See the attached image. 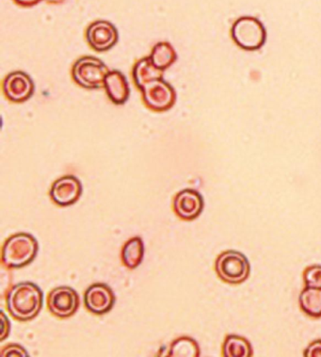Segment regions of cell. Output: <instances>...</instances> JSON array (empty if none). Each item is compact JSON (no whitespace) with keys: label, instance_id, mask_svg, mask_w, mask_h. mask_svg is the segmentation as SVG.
Instances as JSON below:
<instances>
[{"label":"cell","instance_id":"9","mask_svg":"<svg viewBox=\"0 0 321 357\" xmlns=\"http://www.w3.org/2000/svg\"><path fill=\"white\" fill-rule=\"evenodd\" d=\"M205 202L197 190L185 189L176 195L173 201V211L184 221H194L202 214Z\"/></svg>","mask_w":321,"mask_h":357},{"label":"cell","instance_id":"11","mask_svg":"<svg viewBox=\"0 0 321 357\" xmlns=\"http://www.w3.org/2000/svg\"><path fill=\"white\" fill-rule=\"evenodd\" d=\"M86 37L93 50L104 52L116 45L119 34L111 22L101 20L91 24L87 29Z\"/></svg>","mask_w":321,"mask_h":357},{"label":"cell","instance_id":"6","mask_svg":"<svg viewBox=\"0 0 321 357\" xmlns=\"http://www.w3.org/2000/svg\"><path fill=\"white\" fill-rule=\"evenodd\" d=\"M109 69L102 61L93 57L79 59L74 64L75 82L85 89H98L104 86Z\"/></svg>","mask_w":321,"mask_h":357},{"label":"cell","instance_id":"18","mask_svg":"<svg viewBox=\"0 0 321 357\" xmlns=\"http://www.w3.org/2000/svg\"><path fill=\"white\" fill-rule=\"evenodd\" d=\"M199 356V345L194 338L188 337H182L175 340L168 351V356L170 357H198Z\"/></svg>","mask_w":321,"mask_h":357},{"label":"cell","instance_id":"5","mask_svg":"<svg viewBox=\"0 0 321 357\" xmlns=\"http://www.w3.org/2000/svg\"><path fill=\"white\" fill-rule=\"evenodd\" d=\"M215 270L219 278L226 283L242 284L250 275L251 264L245 255L230 250L219 255Z\"/></svg>","mask_w":321,"mask_h":357},{"label":"cell","instance_id":"12","mask_svg":"<svg viewBox=\"0 0 321 357\" xmlns=\"http://www.w3.org/2000/svg\"><path fill=\"white\" fill-rule=\"evenodd\" d=\"M4 95L9 100L20 103L31 98L34 93V83L29 75L23 72H13L4 79Z\"/></svg>","mask_w":321,"mask_h":357},{"label":"cell","instance_id":"14","mask_svg":"<svg viewBox=\"0 0 321 357\" xmlns=\"http://www.w3.org/2000/svg\"><path fill=\"white\" fill-rule=\"evenodd\" d=\"M144 257V244L143 238L135 237L130 238L123 246L121 259L123 264L128 269L133 270L143 262Z\"/></svg>","mask_w":321,"mask_h":357},{"label":"cell","instance_id":"10","mask_svg":"<svg viewBox=\"0 0 321 357\" xmlns=\"http://www.w3.org/2000/svg\"><path fill=\"white\" fill-rule=\"evenodd\" d=\"M82 184L77 177L65 176L53 183L50 197L57 206H69L76 204L82 195Z\"/></svg>","mask_w":321,"mask_h":357},{"label":"cell","instance_id":"15","mask_svg":"<svg viewBox=\"0 0 321 357\" xmlns=\"http://www.w3.org/2000/svg\"><path fill=\"white\" fill-rule=\"evenodd\" d=\"M299 305L306 315L313 318H320L321 289L306 287L299 295Z\"/></svg>","mask_w":321,"mask_h":357},{"label":"cell","instance_id":"4","mask_svg":"<svg viewBox=\"0 0 321 357\" xmlns=\"http://www.w3.org/2000/svg\"><path fill=\"white\" fill-rule=\"evenodd\" d=\"M233 41L246 51L260 50L267 41V31L263 23L253 16H242L235 21L231 28Z\"/></svg>","mask_w":321,"mask_h":357},{"label":"cell","instance_id":"1","mask_svg":"<svg viewBox=\"0 0 321 357\" xmlns=\"http://www.w3.org/2000/svg\"><path fill=\"white\" fill-rule=\"evenodd\" d=\"M162 74L150 58L139 61L133 70L134 80L143 93L144 104L154 112L168 111L176 100L175 89L163 79Z\"/></svg>","mask_w":321,"mask_h":357},{"label":"cell","instance_id":"3","mask_svg":"<svg viewBox=\"0 0 321 357\" xmlns=\"http://www.w3.org/2000/svg\"><path fill=\"white\" fill-rule=\"evenodd\" d=\"M38 241L28 233L10 236L2 247V262L8 269H21L31 264L38 254Z\"/></svg>","mask_w":321,"mask_h":357},{"label":"cell","instance_id":"20","mask_svg":"<svg viewBox=\"0 0 321 357\" xmlns=\"http://www.w3.org/2000/svg\"><path fill=\"white\" fill-rule=\"evenodd\" d=\"M1 356H29V354L22 346L10 344L1 351Z\"/></svg>","mask_w":321,"mask_h":357},{"label":"cell","instance_id":"13","mask_svg":"<svg viewBox=\"0 0 321 357\" xmlns=\"http://www.w3.org/2000/svg\"><path fill=\"white\" fill-rule=\"evenodd\" d=\"M104 87L106 89L107 95L114 104H125L130 98V85L127 77L121 72L109 71L107 75Z\"/></svg>","mask_w":321,"mask_h":357},{"label":"cell","instance_id":"7","mask_svg":"<svg viewBox=\"0 0 321 357\" xmlns=\"http://www.w3.org/2000/svg\"><path fill=\"white\" fill-rule=\"evenodd\" d=\"M47 305L50 312L57 318H70L79 307V296L70 287H58L48 295Z\"/></svg>","mask_w":321,"mask_h":357},{"label":"cell","instance_id":"17","mask_svg":"<svg viewBox=\"0 0 321 357\" xmlns=\"http://www.w3.org/2000/svg\"><path fill=\"white\" fill-rule=\"evenodd\" d=\"M223 354L226 357H251L253 356V349L246 338L231 335L226 338Z\"/></svg>","mask_w":321,"mask_h":357},{"label":"cell","instance_id":"8","mask_svg":"<svg viewBox=\"0 0 321 357\" xmlns=\"http://www.w3.org/2000/svg\"><path fill=\"white\" fill-rule=\"evenodd\" d=\"M113 291L108 284H93L84 294V303L88 311L95 315H104L109 312L115 305Z\"/></svg>","mask_w":321,"mask_h":357},{"label":"cell","instance_id":"23","mask_svg":"<svg viewBox=\"0 0 321 357\" xmlns=\"http://www.w3.org/2000/svg\"><path fill=\"white\" fill-rule=\"evenodd\" d=\"M16 4L20 5V6L29 8L36 6V4L40 3L42 0H13Z\"/></svg>","mask_w":321,"mask_h":357},{"label":"cell","instance_id":"21","mask_svg":"<svg viewBox=\"0 0 321 357\" xmlns=\"http://www.w3.org/2000/svg\"><path fill=\"white\" fill-rule=\"evenodd\" d=\"M304 356L306 357H321V340L312 342L304 351Z\"/></svg>","mask_w":321,"mask_h":357},{"label":"cell","instance_id":"22","mask_svg":"<svg viewBox=\"0 0 321 357\" xmlns=\"http://www.w3.org/2000/svg\"><path fill=\"white\" fill-rule=\"evenodd\" d=\"M2 324H3V326H2V334H1V342H3L5 340V338L9 335L10 333V321L9 319L6 318V316H5V314L3 311H2Z\"/></svg>","mask_w":321,"mask_h":357},{"label":"cell","instance_id":"16","mask_svg":"<svg viewBox=\"0 0 321 357\" xmlns=\"http://www.w3.org/2000/svg\"><path fill=\"white\" fill-rule=\"evenodd\" d=\"M149 58L154 66L162 70V71H164L175 63L178 56H176L175 50H173L172 45L162 42L155 45Z\"/></svg>","mask_w":321,"mask_h":357},{"label":"cell","instance_id":"24","mask_svg":"<svg viewBox=\"0 0 321 357\" xmlns=\"http://www.w3.org/2000/svg\"><path fill=\"white\" fill-rule=\"evenodd\" d=\"M47 1L49 2V3L58 4L61 3V2H63L64 0H47Z\"/></svg>","mask_w":321,"mask_h":357},{"label":"cell","instance_id":"19","mask_svg":"<svg viewBox=\"0 0 321 357\" xmlns=\"http://www.w3.org/2000/svg\"><path fill=\"white\" fill-rule=\"evenodd\" d=\"M304 278L306 287L321 289V266H310L304 272Z\"/></svg>","mask_w":321,"mask_h":357},{"label":"cell","instance_id":"2","mask_svg":"<svg viewBox=\"0 0 321 357\" xmlns=\"http://www.w3.org/2000/svg\"><path fill=\"white\" fill-rule=\"evenodd\" d=\"M8 311L19 321H29L39 315L44 305V294L36 284L23 282L15 284L6 297Z\"/></svg>","mask_w":321,"mask_h":357}]
</instances>
